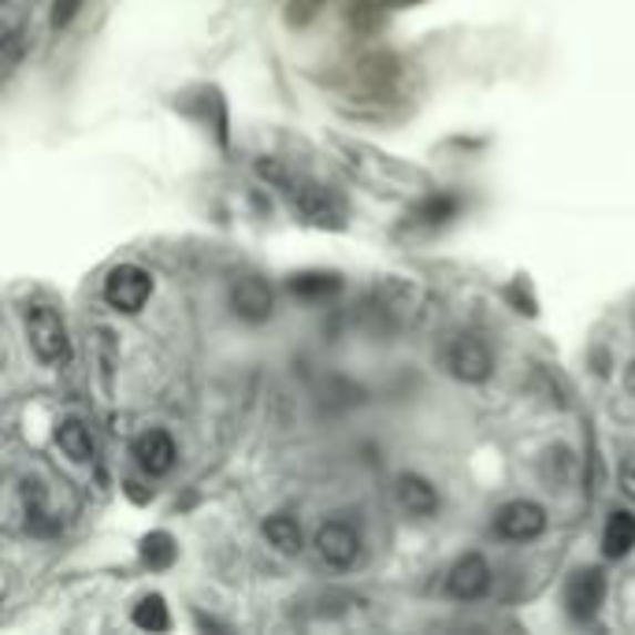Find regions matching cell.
I'll return each mask as SVG.
<instances>
[{
  "mask_svg": "<svg viewBox=\"0 0 635 635\" xmlns=\"http://www.w3.org/2000/svg\"><path fill=\"white\" fill-rule=\"evenodd\" d=\"M316 554H320L327 565L349 569L357 561V554H361V535L346 521H327L316 528Z\"/></svg>",
  "mask_w": 635,
  "mask_h": 635,
  "instance_id": "52a82bcc",
  "label": "cell"
},
{
  "mask_svg": "<svg viewBox=\"0 0 635 635\" xmlns=\"http://www.w3.org/2000/svg\"><path fill=\"white\" fill-rule=\"evenodd\" d=\"M624 390L635 398V365H628V372H624Z\"/></svg>",
  "mask_w": 635,
  "mask_h": 635,
  "instance_id": "7402d4cb",
  "label": "cell"
},
{
  "mask_svg": "<svg viewBox=\"0 0 635 635\" xmlns=\"http://www.w3.org/2000/svg\"><path fill=\"white\" fill-rule=\"evenodd\" d=\"M491 587V565H487L483 554H464L453 561V569L447 573V591L461 602H475L487 595Z\"/></svg>",
  "mask_w": 635,
  "mask_h": 635,
  "instance_id": "ba28073f",
  "label": "cell"
},
{
  "mask_svg": "<svg viewBox=\"0 0 635 635\" xmlns=\"http://www.w3.org/2000/svg\"><path fill=\"white\" fill-rule=\"evenodd\" d=\"M150 294H153V275L137 268V264H120V268H112L109 279H104V301H109L115 313H142Z\"/></svg>",
  "mask_w": 635,
  "mask_h": 635,
  "instance_id": "277c9868",
  "label": "cell"
},
{
  "mask_svg": "<svg viewBox=\"0 0 635 635\" xmlns=\"http://www.w3.org/2000/svg\"><path fill=\"white\" fill-rule=\"evenodd\" d=\"M19 52H23V38L16 34V30H8V38H4V71H12L16 63H19Z\"/></svg>",
  "mask_w": 635,
  "mask_h": 635,
  "instance_id": "ffe728a7",
  "label": "cell"
},
{
  "mask_svg": "<svg viewBox=\"0 0 635 635\" xmlns=\"http://www.w3.org/2000/svg\"><path fill=\"white\" fill-rule=\"evenodd\" d=\"M290 290H294V294H301V298H324V294H335V290H338V275H327V272H305V275H294Z\"/></svg>",
  "mask_w": 635,
  "mask_h": 635,
  "instance_id": "e0dca14e",
  "label": "cell"
},
{
  "mask_svg": "<svg viewBox=\"0 0 635 635\" xmlns=\"http://www.w3.org/2000/svg\"><path fill=\"white\" fill-rule=\"evenodd\" d=\"M502 539H513V543H528V539H539L546 528V510L539 502L516 499L499 510V521H494Z\"/></svg>",
  "mask_w": 635,
  "mask_h": 635,
  "instance_id": "8992f818",
  "label": "cell"
},
{
  "mask_svg": "<svg viewBox=\"0 0 635 635\" xmlns=\"http://www.w3.org/2000/svg\"><path fill=\"white\" fill-rule=\"evenodd\" d=\"M134 458H137V464H142V469L150 472V475H167V472H172L175 458H178L175 439L167 436V431H161V428L145 431V436L134 439Z\"/></svg>",
  "mask_w": 635,
  "mask_h": 635,
  "instance_id": "30bf717a",
  "label": "cell"
},
{
  "mask_svg": "<svg viewBox=\"0 0 635 635\" xmlns=\"http://www.w3.org/2000/svg\"><path fill=\"white\" fill-rule=\"evenodd\" d=\"M602 598H606V576L602 569H580L573 573L565 587V606L576 621H591L602 610Z\"/></svg>",
  "mask_w": 635,
  "mask_h": 635,
  "instance_id": "9c48e42d",
  "label": "cell"
},
{
  "mask_svg": "<svg viewBox=\"0 0 635 635\" xmlns=\"http://www.w3.org/2000/svg\"><path fill=\"white\" fill-rule=\"evenodd\" d=\"M57 442L71 461H90L93 458V436L82 420H63L60 431H57Z\"/></svg>",
  "mask_w": 635,
  "mask_h": 635,
  "instance_id": "9a60e30c",
  "label": "cell"
},
{
  "mask_svg": "<svg viewBox=\"0 0 635 635\" xmlns=\"http://www.w3.org/2000/svg\"><path fill=\"white\" fill-rule=\"evenodd\" d=\"M632 546H635V516L624 510L610 513L606 532H602V554L624 557V554H632Z\"/></svg>",
  "mask_w": 635,
  "mask_h": 635,
  "instance_id": "4fadbf2b",
  "label": "cell"
},
{
  "mask_svg": "<svg viewBox=\"0 0 635 635\" xmlns=\"http://www.w3.org/2000/svg\"><path fill=\"white\" fill-rule=\"evenodd\" d=\"M134 624L145 632H167V624H172V617H167V606L161 595H145L142 602L134 606Z\"/></svg>",
  "mask_w": 635,
  "mask_h": 635,
  "instance_id": "2e32d148",
  "label": "cell"
},
{
  "mask_svg": "<svg viewBox=\"0 0 635 635\" xmlns=\"http://www.w3.org/2000/svg\"><path fill=\"white\" fill-rule=\"evenodd\" d=\"M231 305H235V313L242 320H268L272 316V290L268 283L257 279V275H246V279H238V287L231 290Z\"/></svg>",
  "mask_w": 635,
  "mask_h": 635,
  "instance_id": "8fae6325",
  "label": "cell"
},
{
  "mask_svg": "<svg viewBox=\"0 0 635 635\" xmlns=\"http://www.w3.org/2000/svg\"><path fill=\"white\" fill-rule=\"evenodd\" d=\"M82 4H86V0H52V27L57 30L71 27L75 23V16L82 12Z\"/></svg>",
  "mask_w": 635,
  "mask_h": 635,
  "instance_id": "d6986e66",
  "label": "cell"
},
{
  "mask_svg": "<svg viewBox=\"0 0 635 635\" xmlns=\"http://www.w3.org/2000/svg\"><path fill=\"white\" fill-rule=\"evenodd\" d=\"M23 324H27V342L38 354V361H45V365L68 361L71 357L68 324H63V316L52 309V305H27Z\"/></svg>",
  "mask_w": 635,
  "mask_h": 635,
  "instance_id": "3957f363",
  "label": "cell"
},
{
  "mask_svg": "<svg viewBox=\"0 0 635 635\" xmlns=\"http://www.w3.org/2000/svg\"><path fill=\"white\" fill-rule=\"evenodd\" d=\"M447 368H450L453 379H461V383H483V379L491 376V368H494V357H491V349L480 342V338L461 335V338H453V342H450Z\"/></svg>",
  "mask_w": 635,
  "mask_h": 635,
  "instance_id": "5b68a950",
  "label": "cell"
},
{
  "mask_svg": "<svg viewBox=\"0 0 635 635\" xmlns=\"http://www.w3.org/2000/svg\"><path fill=\"white\" fill-rule=\"evenodd\" d=\"M142 557L150 561L153 569H167L175 561V546H172V535L164 532H153L150 539L142 543Z\"/></svg>",
  "mask_w": 635,
  "mask_h": 635,
  "instance_id": "ac0fdd59",
  "label": "cell"
},
{
  "mask_svg": "<svg viewBox=\"0 0 635 635\" xmlns=\"http://www.w3.org/2000/svg\"><path fill=\"white\" fill-rule=\"evenodd\" d=\"M264 539L279 550V554H301V546H305V539H301V524L294 521V516L287 513H275L264 521Z\"/></svg>",
  "mask_w": 635,
  "mask_h": 635,
  "instance_id": "5bb4252c",
  "label": "cell"
},
{
  "mask_svg": "<svg viewBox=\"0 0 635 635\" xmlns=\"http://www.w3.org/2000/svg\"><path fill=\"white\" fill-rule=\"evenodd\" d=\"M621 491L635 502V453L621 461Z\"/></svg>",
  "mask_w": 635,
  "mask_h": 635,
  "instance_id": "44dd1931",
  "label": "cell"
},
{
  "mask_svg": "<svg viewBox=\"0 0 635 635\" xmlns=\"http://www.w3.org/2000/svg\"><path fill=\"white\" fill-rule=\"evenodd\" d=\"M260 175L268 178L272 186H279L283 194L290 197L294 212L309 219V224L331 227V231L346 227V205L331 194V190H324L320 183H316V178L294 175V172H287V167L275 164V161H268V164L260 161Z\"/></svg>",
  "mask_w": 635,
  "mask_h": 635,
  "instance_id": "7a4b0ae2",
  "label": "cell"
},
{
  "mask_svg": "<svg viewBox=\"0 0 635 635\" xmlns=\"http://www.w3.org/2000/svg\"><path fill=\"white\" fill-rule=\"evenodd\" d=\"M398 502H401V510L412 513V516H431L439 510V494H436V487H431L423 475L417 472H406V475H398Z\"/></svg>",
  "mask_w": 635,
  "mask_h": 635,
  "instance_id": "7c38bea8",
  "label": "cell"
},
{
  "mask_svg": "<svg viewBox=\"0 0 635 635\" xmlns=\"http://www.w3.org/2000/svg\"><path fill=\"white\" fill-rule=\"evenodd\" d=\"M331 150L338 153V161L349 175L361 186H368L372 194L383 197H428V178H423L417 167H409L398 156H387L372 150L365 142H354V137H331Z\"/></svg>",
  "mask_w": 635,
  "mask_h": 635,
  "instance_id": "6da1fadb",
  "label": "cell"
}]
</instances>
